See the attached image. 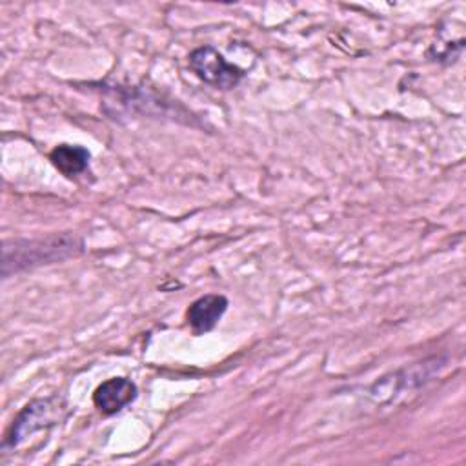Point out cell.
<instances>
[{
    "mask_svg": "<svg viewBox=\"0 0 466 466\" xmlns=\"http://www.w3.org/2000/svg\"><path fill=\"white\" fill-rule=\"evenodd\" d=\"M82 248V240L69 233L53 235L47 238L5 242L2 249V273L4 277H7L9 273L25 268L64 260L78 255Z\"/></svg>",
    "mask_w": 466,
    "mask_h": 466,
    "instance_id": "obj_1",
    "label": "cell"
},
{
    "mask_svg": "<svg viewBox=\"0 0 466 466\" xmlns=\"http://www.w3.org/2000/svg\"><path fill=\"white\" fill-rule=\"evenodd\" d=\"M189 66L200 80L220 89H231L244 78V71L229 64L211 46L193 49L189 53Z\"/></svg>",
    "mask_w": 466,
    "mask_h": 466,
    "instance_id": "obj_2",
    "label": "cell"
},
{
    "mask_svg": "<svg viewBox=\"0 0 466 466\" xmlns=\"http://www.w3.org/2000/svg\"><path fill=\"white\" fill-rule=\"evenodd\" d=\"M56 404L53 399H36L31 400L13 420L4 448H15L18 446L27 435H31L36 430H42L44 426H51L56 420Z\"/></svg>",
    "mask_w": 466,
    "mask_h": 466,
    "instance_id": "obj_3",
    "label": "cell"
},
{
    "mask_svg": "<svg viewBox=\"0 0 466 466\" xmlns=\"http://www.w3.org/2000/svg\"><path fill=\"white\" fill-rule=\"evenodd\" d=\"M137 397V386L126 377H113L102 382L93 393V404L106 415L126 408Z\"/></svg>",
    "mask_w": 466,
    "mask_h": 466,
    "instance_id": "obj_4",
    "label": "cell"
},
{
    "mask_svg": "<svg viewBox=\"0 0 466 466\" xmlns=\"http://www.w3.org/2000/svg\"><path fill=\"white\" fill-rule=\"evenodd\" d=\"M226 309H228V299L218 293H209L193 300L191 306L187 308L186 317L191 329L197 335H200V333L211 331Z\"/></svg>",
    "mask_w": 466,
    "mask_h": 466,
    "instance_id": "obj_5",
    "label": "cell"
},
{
    "mask_svg": "<svg viewBox=\"0 0 466 466\" xmlns=\"http://www.w3.org/2000/svg\"><path fill=\"white\" fill-rule=\"evenodd\" d=\"M49 160L53 166L66 177H73L82 173L89 162V151L82 146L60 144L49 153Z\"/></svg>",
    "mask_w": 466,
    "mask_h": 466,
    "instance_id": "obj_6",
    "label": "cell"
}]
</instances>
